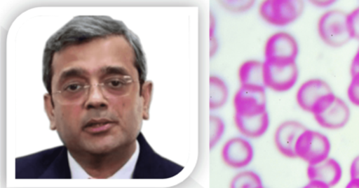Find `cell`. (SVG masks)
<instances>
[{
  "mask_svg": "<svg viewBox=\"0 0 359 188\" xmlns=\"http://www.w3.org/2000/svg\"><path fill=\"white\" fill-rule=\"evenodd\" d=\"M43 66L50 129L90 177L114 176L149 120L153 85L139 37L109 17H76L47 41Z\"/></svg>",
  "mask_w": 359,
  "mask_h": 188,
  "instance_id": "6da1fadb",
  "label": "cell"
},
{
  "mask_svg": "<svg viewBox=\"0 0 359 188\" xmlns=\"http://www.w3.org/2000/svg\"><path fill=\"white\" fill-rule=\"evenodd\" d=\"M311 114L320 126L329 130L343 129L351 117L348 104L334 92L320 99Z\"/></svg>",
  "mask_w": 359,
  "mask_h": 188,
  "instance_id": "7a4b0ae2",
  "label": "cell"
},
{
  "mask_svg": "<svg viewBox=\"0 0 359 188\" xmlns=\"http://www.w3.org/2000/svg\"><path fill=\"white\" fill-rule=\"evenodd\" d=\"M348 13L341 9H329L317 22L320 40L329 47L341 48L352 41L348 27Z\"/></svg>",
  "mask_w": 359,
  "mask_h": 188,
  "instance_id": "3957f363",
  "label": "cell"
},
{
  "mask_svg": "<svg viewBox=\"0 0 359 188\" xmlns=\"http://www.w3.org/2000/svg\"><path fill=\"white\" fill-rule=\"evenodd\" d=\"M304 8L299 0H265L259 6V15L272 27H285L300 18Z\"/></svg>",
  "mask_w": 359,
  "mask_h": 188,
  "instance_id": "277c9868",
  "label": "cell"
},
{
  "mask_svg": "<svg viewBox=\"0 0 359 188\" xmlns=\"http://www.w3.org/2000/svg\"><path fill=\"white\" fill-rule=\"evenodd\" d=\"M332 143L325 133L316 130L306 129L298 138L294 154L309 165L319 164L330 157Z\"/></svg>",
  "mask_w": 359,
  "mask_h": 188,
  "instance_id": "5b68a950",
  "label": "cell"
},
{
  "mask_svg": "<svg viewBox=\"0 0 359 188\" xmlns=\"http://www.w3.org/2000/svg\"><path fill=\"white\" fill-rule=\"evenodd\" d=\"M299 45L293 35L287 31H277L268 38L264 46V62L275 65L297 63Z\"/></svg>",
  "mask_w": 359,
  "mask_h": 188,
  "instance_id": "8992f818",
  "label": "cell"
},
{
  "mask_svg": "<svg viewBox=\"0 0 359 188\" xmlns=\"http://www.w3.org/2000/svg\"><path fill=\"white\" fill-rule=\"evenodd\" d=\"M235 115L240 117H255L268 111V99L264 87L240 86L233 96Z\"/></svg>",
  "mask_w": 359,
  "mask_h": 188,
  "instance_id": "52a82bcc",
  "label": "cell"
},
{
  "mask_svg": "<svg viewBox=\"0 0 359 188\" xmlns=\"http://www.w3.org/2000/svg\"><path fill=\"white\" fill-rule=\"evenodd\" d=\"M264 62V80L266 89L277 92L291 90L297 85L299 78V69L297 64L290 65H275Z\"/></svg>",
  "mask_w": 359,
  "mask_h": 188,
  "instance_id": "ba28073f",
  "label": "cell"
},
{
  "mask_svg": "<svg viewBox=\"0 0 359 188\" xmlns=\"http://www.w3.org/2000/svg\"><path fill=\"white\" fill-rule=\"evenodd\" d=\"M221 157L227 167L240 170L252 164L255 158V148L245 137H232L224 143L221 150Z\"/></svg>",
  "mask_w": 359,
  "mask_h": 188,
  "instance_id": "9c48e42d",
  "label": "cell"
},
{
  "mask_svg": "<svg viewBox=\"0 0 359 188\" xmlns=\"http://www.w3.org/2000/svg\"><path fill=\"white\" fill-rule=\"evenodd\" d=\"M306 127L296 120H287L277 127L274 133L276 148L280 154L290 159H297L294 148L298 138Z\"/></svg>",
  "mask_w": 359,
  "mask_h": 188,
  "instance_id": "30bf717a",
  "label": "cell"
},
{
  "mask_svg": "<svg viewBox=\"0 0 359 188\" xmlns=\"http://www.w3.org/2000/svg\"><path fill=\"white\" fill-rule=\"evenodd\" d=\"M332 92L331 85L323 79H309L298 88L296 94L297 103L301 110L312 113L313 108L319 103L320 99Z\"/></svg>",
  "mask_w": 359,
  "mask_h": 188,
  "instance_id": "8fae6325",
  "label": "cell"
},
{
  "mask_svg": "<svg viewBox=\"0 0 359 188\" xmlns=\"http://www.w3.org/2000/svg\"><path fill=\"white\" fill-rule=\"evenodd\" d=\"M306 174L309 181H320L332 188L341 182L343 170L341 164L336 159L329 157L319 164L309 165Z\"/></svg>",
  "mask_w": 359,
  "mask_h": 188,
  "instance_id": "7c38bea8",
  "label": "cell"
},
{
  "mask_svg": "<svg viewBox=\"0 0 359 188\" xmlns=\"http://www.w3.org/2000/svg\"><path fill=\"white\" fill-rule=\"evenodd\" d=\"M237 130L245 138H261L268 131L269 116L268 111L255 117H233Z\"/></svg>",
  "mask_w": 359,
  "mask_h": 188,
  "instance_id": "4fadbf2b",
  "label": "cell"
},
{
  "mask_svg": "<svg viewBox=\"0 0 359 188\" xmlns=\"http://www.w3.org/2000/svg\"><path fill=\"white\" fill-rule=\"evenodd\" d=\"M264 66V62L257 59H249L242 63L238 69L240 86H257L265 88Z\"/></svg>",
  "mask_w": 359,
  "mask_h": 188,
  "instance_id": "5bb4252c",
  "label": "cell"
},
{
  "mask_svg": "<svg viewBox=\"0 0 359 188\" xmlns=\"http://www.w3.org/2000/svg\"><path fill=\"white\" fill-rule=\"evenodd\" d=\"M210 108L211 110H219L226 104L229 98V89L226 82L219 76L211 75L210 78Z\"/></svg>",
  "mask_w": 359,
  "mask_h": 188,
  "instance_id": "9a60e30c",
  "label": "cell"
},
{
  "mask_svg": "<svg viewBox=\"0 0 359 188\" xmlns=\"http://www.w3.org/2000/svg\"><path fill=\"white\" fill-rule=\"evenodd\" d=\"M261 187H264L262 178L252 171L239 172L230 182V188H258Z\"/></svg>",
  "mask_w": 359,
  "mask_h": 188,
  "instance_id": "2e32d148",
  "label": "cell"
},
{
  "mask_svg": "<svg viewBox=\"0 0 359 188\" xmlns=\"http://www.w3.org/2000/svg\"><path fill=\"white\" fill-rule=\"evenodd\" d=\"M210 148L212 149L222 139L226 131V124L219 116H210Z\"/></svg>",
  "mask_w": 359,
  "mask_h": 188,
  "instance_id": "e0dca14e",
  "label": "cell"
},
{
  "mask_svg": "<svg viewBox=\"0 0 359 188\" xmlns=\"http://www.w3.org/2000/svg\"><path fill=\"white\" fill-rule=\"evenodd\" d=\"M351 76V82L347 88V96L349 103L359 108V72Z\"/></svg>",
  "mask_w": 359,
  "mask_h": 188,
  "instance_id": "ac0fdd59",
  "label": "cell"
},
{
  "mask_svg": "<svg viewBox=\"0 0 359 188\" xmlns=\"http://www.w3.org/2000/svg\"><path fill=\"white\" fill-rule=\"evenodd\" d=\"M347 21L352 40L359 41V6L348 13Z\"/></svg>",
  "mask_w": 359,
  "mask_h": 188,
  "instance_id": "d6986e66",
  "label": "cell"
},
{
  "mask_svg": "<svg viewBox=\"0 0 359 188\" xmlns=\"http://www.w3.org/2000/svg\"><path fill=\"white\" fill-rule=\"evenodd\" d=\"M252 6H255V1H223L224 8L233 13L248 11Z\"/></svg>",
  "mask_w": 359,
  "mask_h": 188,
  "instance_id": "ffe728a7",
  "label": "cell"
},
{
  "mask_svg": "<svg viewBox=\"0 0 359 188\" xmlns=\"http://www.w3.org/2000/svg\"><path fill=\"white\" fill-rule=\"evenodd\" d=\"M349 177L351 180H359V154L355 156L349 166Z\"/></svg>",
  "mask_w": 359,
  "mask_h": 188,
  "instance_id": "44dd1931",
  "label": "cell"
},
{
  "mask_svg": "<svg viewBox=\"0 0 359 188\" xmlns=\"http://www.w3.org/2000/svg\"><path fill=\"white\" fill-rule=\"evenodd\" d=\"M335 2L333 0H313V1H311L313 6L320 8H331L332 6L335 4Z\"/></svg>",
  "mask_w": 359,
  "mask_h": 188,
  "instance_id": "7402d4cb",
  "label": "cell"
},
{
  "mask_svg": "<svg viewBox=\"0 0 359 188\" xmlns=\"http://www.w3.org/2000/svg\"><path fill=\"white\" fill-rule=\"evenodd\" d=\"M359 72V47L355 52L353 59L351 60V75L355 74V73Z\"/></svg>",
  "mask_w": 359,
  "mask_h": 188,
  "instance_id": "603a6c76",
  "label": "cell"
},
{
  "mask_svg": "<svg viewBox=\"0 0 359 188\" xmlns=\"http://www.w3.org/2000/svg\"><path fill=\"white\" fill-rule=\"evenodd\" d=\"M302 188H331L327 186L326 184L320 182V181L310 180L309 184H306Z\"/></svg>",
  "mask_w": 359,
  "mask_h": 188,
  "instance_id": "cb8c5ba5",
  "label": "cell"
},
{
  "mask_svg": "<svg viewBox=\"0 0 359 188\" xmlns=\"http://www.w3.org/2000/svg\"><path fill=\"white\" fill-rule=\"evenodd\" d=\"M345 188H359V180H351Z\"/></svg>",
  "mask_w": 359,
  "mask_h": 188,
  "instance_id": "d4e9b609",
  "label": "cell"
},
{
  "mask_svg": "<svg viewBox=\"0 0 359 188\" xmlns=\"http://www.w3.org/2000/svg\"><path fill=\"white\" fill-rule=\"evenodd\" d=\"M258 188H267V187H258Z\"/></svg>",
  "mask_w": 359,
  "mask_h": 188,
  "instance_id": "484cf974",
  "label": "cell"
},
{
  "mask_svg": "<svg viewBox=\"0 0 359 188\" xmlns=\"http://www.w3.org/2000/svg\"></svg>",
  "mask_w": 359,
  "mask_h": 188,
  "instance_id": "4316f807",
  "label": "cell"
}]
</instances>
